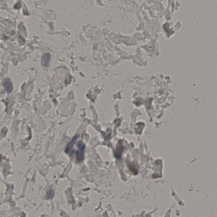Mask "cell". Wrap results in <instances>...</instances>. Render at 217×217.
<instances>
[{
    "mask_svg": "<svg viewBox=\"0 0 217 217\" xmlns=\"http://www.w3.org/2000/svg\"><path fill=\"white\" fill-rule=\"evenodd\" d=\"M79 134H76L75 136L73 137V138L72 139V140H71V141L68 143V145H67L66 148V149L65 150V152H66L67 153H69L71 149L73 147L74 144L75 143L76 140L79 138Z\"/></svg>",
    "mask_w": 217,
    "mask_h": 217,
    "instance_id": "cell-3",
    "label": "cell"
},
{
    "mask_svg": "<svg viewBox=\"0 0 217 217\" xmlns=\"http://www.w3.org/2000/svg\"><path fill=\"white\" fill-rule=\"evenodd\" d=\"M77 149L76 152V158L78 162H81L84 158V151L85 144L82 141H79L77 144Z\"/></svg>",
    "mask_w": 217,
    "mask_h": 217,
    "instance_id": "cell-1",
    "label": "cell"
},
{
    "mask_svg": "<svg viewBox=\"0 0 217 217\" xmlns=\"http://www.w3.org/2000/svg\"><path fill=\"white\" fill-rule=\"evenodd\" d=\"M4 86L7 91L10 93L13 90V84L11 81L9 79H6L4 82Z\"/></svg>",
    "mask_w": 217,
    "mask_h": 217,
    "instance_id": "cell-4",
    "label": "cell"
},
{
    "mask_svg": "<svg viewBox=\"0 0 217 217\" xmlns=\"http://www.w3.org/2000/svg\"><path fill=\"white\" fill-rule=\"evenodd\" d=\"M51 59V56L49 54H48V53L43 54L41 58L42 65L46 67L49 66Z\"/></svg>",
    "mask_w": 217,
    "mask_h": 217,
    "instance_id": "cell-2",
    "label": "cell"
}]
</instances>
